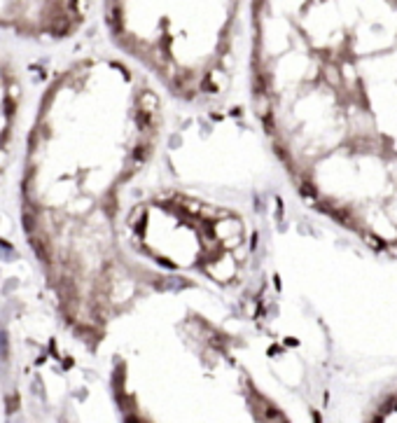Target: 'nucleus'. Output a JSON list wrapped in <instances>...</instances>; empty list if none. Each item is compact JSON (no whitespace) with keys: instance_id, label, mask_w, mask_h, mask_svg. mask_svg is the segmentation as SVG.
<instances>
[{"instance_id":"1","label":"nucleus","mask_w":397,"mask_h":423,"mask_svg":"<svg viewBox=\"0 0 397 423\" xmlns=\"http://www.w3.org/2000/svg\"><path fill=\"white\" fill-rule=\"evenodd\" d=\"M31 246L33 250H35V255H38L42 262H52V243L47 239H40V236H35V234H31Z\"/></svg>"},{"instance_id":"2","label":"nucleus","mask_w":397,"mask_h":423,"mask_svg":"<svg viewBox=\"0 0 397 423\" xmlns=\"http://www.w3.org/2000/svg\"><path fill=\"white\" fill-rule=\"evenodd\" d=\"M252 89H255V96L267 94V89H269V75L267 73H255V77H252Z\"/></svg>"},{"instance_id":"3","label":"nucleus","mask_w":397,"mask_h":423,"mask_svg":"<svg viewBox=\"0 0 397 423\" xmlns=\"http://www.w3.org/2000/svg\"><path fill=\"white\" fill-rule=\"evenodd\" d=\"M157 103H159V101H157V96H154L152 92H143V94H140V108H143V110L152 112V110L157 108Z\"/></svg>"},{"instance_id":"4","label":"nucleus","mask_w":397,"mask_h":423,"mask_svg":"<svg viewBox=\"0 0 397 423\" xmlns=\"http://www.w3.org/2000/svg\"><path fill=\"white\" fill-rule=\"evenodd\" d=\"M299 194H301L304 199H308V201H315V190H313V185L308 183V180H301V183H299Z\"/></svg>"},{"instance_id":"5","label":"nucleus","mask_w":397,"mask_h":423,"mask_svg":"<svg viewBox=\"0 0 397 423\" xmlns=\"http://www.w3.org/2000/svg\"><path fill=\"white\" fill-rule=\"evenodd\" d=\"M35 215H31V213H23V229H26V234H35Z\"/></svg>"},{"instance_id":"6","label":"nucleus","mask_w":397,"mask_h":423,"mask_svg":"<svg viewBox=\"0 0 397 423\" xmlns=\"http://www.w3.org/2000/svg\"><path fill=\"white\" fill-rule=\"evenodd\" d=\"M262 124H264V129L269 131V133H274L276 126H274V115H271V110H264L262 112Z\"/></svg>"},{"instance_id":"7","label":"nucleus","mask_w":397,"mask_h":423,"mask_svg":"<svg viewBox=\"0 0 397 423\" xmlns=\"http://www.w3.org/2000/svg\"><path fill=\"white\" fill-rule=\"evenodd\" d=\"M147 154H150V145H145V143H143V145H138L136 150H133V162H143V159H145Z\"/></svg>"},{"instance_id":"8","label":"nucleus","mask_w":397,"mask_h":423,"mask_svg":"<svg viewBox=\"0 0 397 423\" xmlns=\"http://www.w3.org/2000/svg\"><path fill=\"white\" fill-rule=\"evenodd\" d=\"M365 241L372 248H376V250H381V248H383V241L379 239V236H374V234H365Z\"/></svg>"},{"instance_id":"9","label":"nucleus","mask_w":397,"mask_h":423,"mask_svg":"<svg viewBox=\"0 0 397 423\" xmlns=\"http://www.w3.org/2000/svg\"><path fill=\"white\" fill-rule=\"evenodd\" d=\"M203 92H210V94H215V92H220V89H217V85H215L213 80H210V77H206V80H203Z\"/></svg>"},{"instance_id":"10","label":"nucleus","mask_w":397,"mask_h":423,"mask_svg":"<svg viewBox=\"0 0 397 423\" xmlns=\"http://www.w3.org/2000/svg\"><path fill=\"white\" fill-rule=\"evenodd\" d=\"M7 409L9 412H16V409H19V395H12V398H7Z\"/></svg>"},{"instance_id":"11","label":"nucleus","mask_w":397,"mask_h":423,"mask_svg":"<svg viewBox=\"0 0 397 423\" xmlns=\"http://www.w3.org/2000/svg\"><path fill=\"white\" fill-rule=\"evenodd\" d=\"M5 115H14V101H12V103H9V101H5Z\"/></svg>"}]
</instances>
